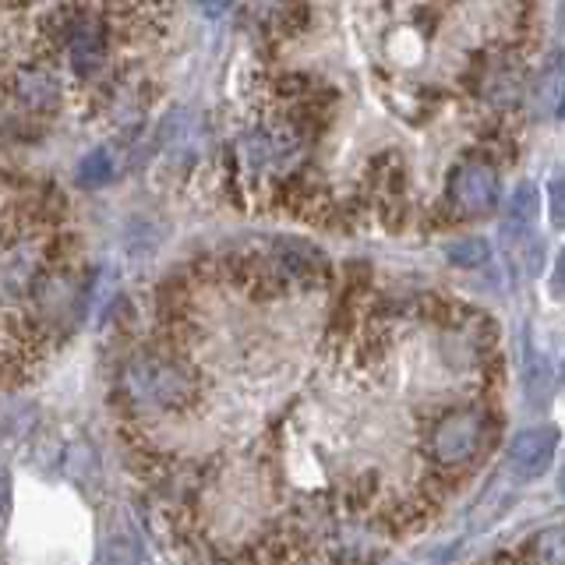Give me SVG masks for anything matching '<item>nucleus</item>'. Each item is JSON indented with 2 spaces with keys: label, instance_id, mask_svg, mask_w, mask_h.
<instances>
[{
  "label": "nucleus",
  "instance_id": "nucleus-1",
  "mask_svg": "<svg viewBox=\"0 0 565 565\" xmlns=\"http://www.w3.org/2000/svg\"><path fill=\"white\" fill-rule=\"evenodd\" d=\"M124 388H128V396L135 403L173 411L177 403L191 399L194 382H191V371L181 364L159 361V358H141L124 371Z\"/></svg>",
  "mask_w": 565,
  "mask_h": 565
},
{
  "label": "nucleus",
  "instance_id": "nucleus-2",
  "mask_svg": "<svg viewBox=\"0 0 565 565\" xmlns=\"http://www.w3.org/2000/svg\"><path fill=\"white\" fill-rule=\"evenodd\" d=\"M488 417L484 411H456L446 420H438V428L431 431V459L438 467L463 470L470 467L481 449L488 446Z\"/></svg>",
  "mask_w": 565,
  "mask_h": 565
},
{
  "label": "nucleus",
  "instance_id": "nucleus-3",
  "mask_svg": "<svg viewBox=\"0 0 565 565\" xmlns=\"http://www.w3.org/2000/svg\"><path fill=\"white\" fill-rule=\"evenodd\" d=\"M449 194L459 212H467V216H484L502 199V184H499V173L484 163H470L463 170H456L452 184H449Z\"/></svg>",
  "mask_w": 565,
  "mask_h": 565
},
{
  "label": "nucleus",
  "instance_id": "nucleus-4",
  "mask_svg": "<svg viewBox=\"0 0 565 565\" xmlns=\"http://www.w3.org/2000/svg\"><path fill=\"white\" fill-rule=\"evenodd\" d=\"M558 449V438L552 428H526L512 438V449H509V473L516 481H534L541 477L547 467H552Z\"/></svg>",
  "mask_w": 565,
  "mask_h": 565
},
{
  "label": "nucleus",
  "instance_id": "nucleus-5",
  "mask_svg": "<svg viewBox=\"0 0 565 565\" xmlns=\"http://www.w3.org/2000/svg\"><path fill=\"white\" fill-rule=\"evenodd\" d=\"M449 262L463 265V269H473V265L488 262V244L484 241H459L449 247Z\"/></svg>",
  "mask_w": 565,
  "mask_h": 565
},
{
  "label": "nucleus",
  "instance_id": "nucleus-6",
  "mask_svg": "<svg viewBox=\"0 0 565 565\" xmlns=\"http://www.w3.org/2000/svg\"><path fill=\"white\" fill-rule=\"evenodd\" d=\"M541 106H547L552 117H562V67L558 64L547 71V82L541 85Z\"/></svg>",
  "mask_w": 565,
  "mask_h": 565
},
{
  "label": "nucleus",
  "instance_id": "nucleus-7",
  "mask_svg": "<svg viewBox=\"0 0 565 565\" xmlns=\"http://www.w3.org/2000/svg\"><path fill=\"white\" fill-rule=\"evenodd\" d=\"M110 173H114V163H110V156H106V149L93 152L82 163V181H88V184H103Z\"/></svg>",
  "mask_w": 565,
  "mask_h": 565
},
{
  "label": "nucleus",
  "instance_id": "nucleus-8",
  "mask_svg": "<svg viewBox=\"0 0 565 565\" xmlns=\"http://www.w3.org/2000/svg\"><path fill=\"white\" fill-rule=\"evenodd\" d=\"M8 505H11V470L4 459H0V526L8 520Z\"/></svg>",
  "mask_w": 565,
  "mask_h": 565
},
{
  "label": "nucleus",
  "instance_id": "nucleus-9",
  "mask_svg": "<svg viewBox=\"0 0 565 565\" xmlns=\"http://www.w3.org/2000/svg\"><path fill=\"white\" fill-rule=\"evenodd\" d=\"M552 220L562 226V181H552Z\"/></svg>",
  "mask_w": 565,
  "mask_h": 565
},
{
  "label": "nucleus",
  "instance_id": "nucleus-10",
  "mask_svg": "<svg viewBox=\"0 0 565 565\" xmlns=\"http://www.w3.org/2000/svg\"><path fill=\"white\" fill-rule=\"evenodd\" d=\"M202 8H205V14L216 18V14H223L230 8V0H202Z\"/></svg>",
  "mask_w": 565,
  "mask_h": 565
}]
</instances>
